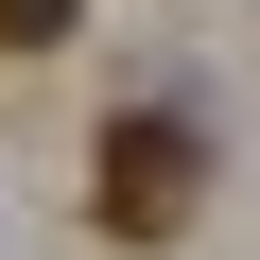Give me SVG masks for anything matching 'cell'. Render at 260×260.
Here are the masks:
<instances>
[{
    "mask_svg": "<svg viewBox=\"0 0 260 260\" xmlns=\"http://www.w3.org/2000/svg\"><path fill=\"white\" fill-rule=\"evenodd\" d=\"M191 208H208V139L174 104H121L104 156H87V225L104 243H191Z\"/></svg>",
    "mask_w": 260,
    "mask_h": 260,
    "instance_id": "1",
    "label": "cell"
},
{
    "mask_svg": "<svg viewBox=\"0 0 260 260\" xmlns=\"http://www.w3.org/2000/svg\"><path fill=\"white\" fill-rule=\"evenodd\" d=\"M70 18H87V0H0V52H52Z\"/></svg>",
    "mask_w": 260,
    "mask_h": 260,
    "instance_id": "2",
    "label": "cell"
}]
</instances>
